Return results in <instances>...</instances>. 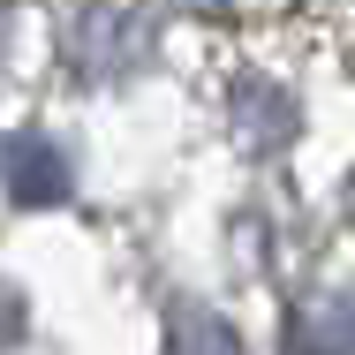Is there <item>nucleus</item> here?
<instances>
[{"label": "nucleus", "mask_w": 355, "mask_h": 355, "mask_svg": "<svg viewBox=\"0 0 355 355\" xmlns=\"http://www.w3.org/2000/svg\"><path fill=\"white\" fill-rule=\"evenodd\" d=\"M280 355H355V287H302V295H287Z\"/></svg>", "instance_id": "obj_1"}, {"label": "nucleus", "mask_w": 355, "mask_h": 355, "mask_svg": "<svg viewBox=\"0 0 355 355\" xmlns=\"http://www.w3.org/2000/svg\"><path fill=\"white\" fill-rule=\"evenodd\" d=\"M0 174L23 205H69L76 197V159L69 144H53L46 129H23V137L0 144Z\"/></svg>", "instance_id": "obj_2"}, {"label": "nucleus", "mask_w": 355, "mask_h": 355, "mask_svg": "<svg viewBox=\"0 0 355 355\" xmlns=\"http://www.w3.org/2000/svg\"><path fill=\"white\" fill-rule=\"evenodd\" d=\"M166 355H242V340H234V325H227L219 310L174 302V310H166Z\"/></svg>", "instance_id": "obj_3"}, {"label": "nucleus", "mask_w": 355, "mask_h": 355, "mask_svg": "<svg viewBox=\"0 0 355 355\" xmlns=\"http://www.w3.org/2000/svg\"><path fill=\"white\" fill-rule=\"evenodd\" d=\"M340 219L355 227V174H348V189H340Z\"/></svg>", "instance_id": "obj_4"}, {"label": "nucleus", "mask_w": 355, "mask_h": 355, "mask_svg": "<svg viewBox=\"0 0 355 355\" xmlns=\"http://www.w3.org/2000/svg\"><path fill=\"white\" fill-rule=\"evenodd\" d=\"M174 8H189V15H212V8H227V0H174Z\"/></svg>", "instance_id": "obj_5"}]
</instances>
